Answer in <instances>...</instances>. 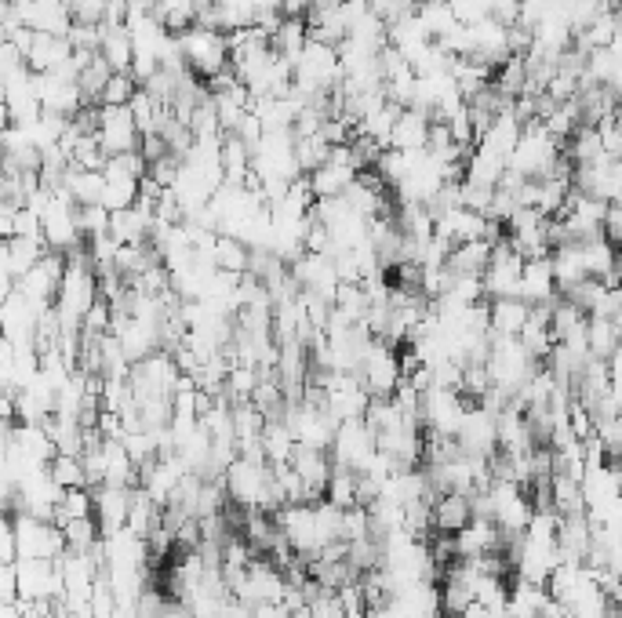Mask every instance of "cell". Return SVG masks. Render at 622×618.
<instances>
[{
    "mask_svg": "<svg viewBox=\"0 0 622 618\" xmlns=\"http://www.w3.org/2000/svg\"><path fill=\"white\" fill-rule=\"evenodd\" d=\"M342 539H346V542L375 539V535H372V513H368V506L346 509V517H342Z\"/></svg>",
    "mask_w": 622,
    "mask_h": 618,
    "instance_id": "cell-30",
    "label": "cell"
},
{
    "mask_svg": "<svg viewBox=\"0 0 622 618\" xmlns=\"http://www.w3.org/2000/svg\"><path fill=\"white\" fill-rule=\"evenodd\" d=\"M81 517H95V491L91 488H66V499H62V506L55 509V520H51V524L66 528L70 520H81Z\"/></svg>",
    "mask_w": 622,
    "mask_h": 618,
    "instance_id": "cell-20",
    "label": "cell"
},
{
    "mask_svg": "<svg viewBox=\"0 0 622 618\" xmlns=\"http://www.w3.org/2000/svg\"><path fill=\"white\" fill-rule=\"evenodd\" d=\"M182 55L190 66L193 77H201L208 84L215 73L230 70V37L222 30H208V26H193V30L179 33Z\"/></svg>",
    "mask_w": 622,
    "mask_h": 618,
    "instance_id": "cell-1",
    "label": "cell"
},
{
    "mask_svg": "<svg viewBox=\"0 0 622 618\" xmlns=\"http://www.w3.org/2000/svg\"><path fill=\"white\" fill-rule=\"evenodd\" d=\"M77 222H81L84 240L102 237V233H110L113 211H110V208H102V204H88V208H77Z\"/></svg>",
    "mask_w": 622,
    "mask_h": 618,
    "instance_id": "cell-31",
    "label": "cell"
},
{
    "mask_svg": "<svg viewBox=\"0 0 622 618\" xmlns=\"http://www.w3.org/2000/svg\"><path fill=\"white\" fill-rule=\"evenodd\" d=\"M84 331L88 335H110L113 331V302H106L99 295V302L88 309V317H84Z\"/></svg>",
    "mask_w": 622,
    "mask_h": 618,
    "instance_id": "cell-33",
    "label": "cell"
},
{
    "mask_svg": "<svg viewBox=\"0 0 622 618\" xmlns=\"http://www.w3.org/2000/svg\"><path fill=\"white\" fill-rule=\"evenodd\" d=\"M139 80L131 77V73H113L106 91H102L99 106H131V99L139 95Z\"/></svg>",
    "mask_w": 622,
    "mask_h": 618,
    "instance_id": "cell-28",
    "label": "cell"
},
{
    "mask_svg": "<svg viewBox=\"0 0 622 618\" xmlns=\"http://www.w3.org/2000/svg\"><path fill=\"white\" fill-rule=\"evenodd\" d=\"M615 124H619V128H622V106H619V110H615Z\"/></svg>",
    "mask_w": 622,
    "mask_h": 618,
    "instance_id": "cell-39",
    "label": "cell"
},
{
    "mask_svg": "<svg viewBox=\"0 0 622 618\" xmlns=\"http://www.w3.org/2000/svg\"><path fill=\"white\" fill-rule=\"evenodd\" d=\"M113 73H117V70H113L110 62L102 59V55H95V59L88 62V70L81 73V80H77V84H81V91H84V99H88V102H99Z\"/></svg>",
    "mask_w": 622,
    "mask_h": 618,
    "instance_id": "cell-26",
    "label": "cell"
},
{
    "mask_svg": "<svg viewBox=\"0 0 622 618\" xmlns=\"http://www.w3.org/2000/svg\"><path fill=\"white\" fill-rule=\"evenodd\" d=\"M66 542H70L73 553H88V549H95L102 542V524L99 517H81V520H70L66 524Z\"/></svg>",
    "mask_w": 622,
    "mask_h": 618,
    "instance_id": "cell-25",
    "label": "cell"
},
{
    "mask_svg": "<svg viewBox=\"0 0 622 618\" xmlns=\"http://www.w3.org/2000/svg\"><path fill=\"white\" fill-rule=\"evenodd\" d=\"M492 251H495L492 240H470V244H459V248L452 251V259H448V270H452L455 277H484L488 262H492Z\"/></svg>",
    "mask_w": 622,
    "mask_h": 618,
    "instance_id": "cell-18",
    "label": "cell"
},
{
    "mask_svg": "<svg viewBox=\"0 0 622 618\" xmlns=\"http://www.w3.org/2000/svg\"><path fill=\"white\" fill-rule=\"evenodd\" d=\"M139 153H142V157H146V160H150V164H157V160H161V157H168L171 146H168V139H164V135H157V131H153V135H142Z\"/></svg>",
    "mask_w": 622,
    "mask_h": 618,
    "instance_id": "cell-36",
    "label": "cell"
},
{
    "mask_svg": "<svg viewBox=\"0 0 622 618\" xmlns=\"http://www.w3.org/2000/svg\"><path fill=\"white\" fill-rule=\"evenodd\" d=\"M459 444L466 455H484V459H492L495 451H499V415H492V411L481 408V404H470L466 422H462V429H459Z\"/></svg>",
    "mask_w": 622,
    "mask_h": 618,
    "instance_id": "cell-8",
    "label": "cell"
},
{
    "mask_svg": "<svg viewBox=\"0 0 622 618\" xmlns=\"http://www.w3.org/2000/svg\"><path fill=\"white\" fill-rule=\"evenodd\" d=\"M291 277L299 284V291H310V295H321L324 302L335 306V295H339V270H335L332 255H321V251H306L302 259L291 262Z\"/></svg>",
    "mask_w": 622,
    "mask_h": 618,
    "instance_id": "cell-6",
    "label": "cell"
},
{
    "mask_svg": "<svg viewBox=\"0 0 622 618\" xmlns=\"http://www.w3.org/2000/svg\"><path fill=\"white\" fill-rule=\"evenodd\" d=\"M291 466H295V473L306 480V488L313 491V502H317L324 491H328V480H332V473H335V459L328 455V451L302 448V444H299V448H295V459H291Z\"/></svg>",
    "mask_w": 622,
    "mask_h": 618,
    "instance_id": "cell-9",
    "label": "cell"
},
{
    "mask_svg": "<svg viewBox=\"0 0 622 618\" xmlns=\"http://www.w3.org/2000/svg\"><path fill=\"white\" fill-rule=\"evenodd\" d=\"M492 371H488V364H466L462 368V397L466 400H481L484 393H492Z\"/></svg>",
    "mask_w": 622,
    "mask_h": 618,
    "instance_id": "cell-29",
    "label": "cell"
},
{
    "mask_svg": "<svg viewBox=\"0 0 622 618\" xmlns=\"http://www.w3.org/2000/svg\"><path fill=\"white\" fill-rule=\"evenodd\" d=\"M142 131L135 124L131 106H99V146L106 157H121V153L139 150Z\"/></svg>",
    "mask_w": 622,
    "mask_h": 618,
    "instance_id": "cell-5",
    "label": "cell"
},
{
    "mask_svg": "<svg viewBox=\"0 0 622 618\" xmlns=\"http://www.w3.org/2000/svg\"><path fill=\"white\" fill-rule=\"evenodd\" d=\"M128 513H131L128 488H95V517L102 524V539L128 528Z\"/></svg>",
    "mask_w": 622,
    "mask_h": 618,
    "instance_id": "cell-12",
    "label": "cell"
},
{
    "mask_svg": "<svg viewBox=\"0 0 622 618\" xmlns=\"http://www.w3.org/2000/svg\"><path fill=\"white\" fill-rule=\"evenodd\" d=\"M597 131H601V146H604V157L622 160V128H619V124H615V117L601 120V124H597Z\"/></svg>",
    "mask_w": 622,
    "mask_h": 618,
    "instance_id": "cell-35",
    "label": "cell"
},
{
    "mask_svg": "<svg viewBox=\"0 0 622 618\" xmlns=\"http://www.w3.org/2000/svg\"><path fill=\"white\" fill-rule=\"evenodd\" d=\"M466 411H470V400L462 397L459 389H430V393H422V426H426V433L459 437Z\"/></svg>",
    "mask_w": 622,
    "mask_h": 618,
    "instance_id": "cell-3",
    "label": "cell"
},
{
    "mask_svg": "<svg viewBox=\"0 0 622 618\" xmlns=\"http://www.w3.org/2000/svg\"><path fill=\"white\" fill-rule=\"evenodd\" d=\"M419 19L422 26L430 30V37H444V33L452 30L455 22V8H452V0H430V4H419Z\"/></svg>",
    "mask_w": 622,
    "mask_h": 618,
    "instance_id": "cell-24",
    "label": "cell"
},
{
    "mask_svg": "<svg viewBox=\"0 0 622 618\" xmlns=\"http://www.w3.org/2000/svg\"><path fill=\"white\" fill-rule=\"evenodd\" d=\"M557 273H553V255H539V259L524 262V280H521V299L539 306V302H553L557 295Z\"/></svg>",
    "mask_w": 622,
    "mask_h": 618,
    "instance_id": "cell-11",
    "label": "cell"
},
{
    "mask_svg": "<svg viewBox=\"0 0 622 618\" xmlns=\"http://www.w3.org/2000/svg\"><path fill=\"white\" fill-rule=\"evenodd\" d=\"M357 175H361V171L350 168V164H332V160H328V164H321L317 171H310L306 179H310V186H313V197L332 200V197H346V190L357 182Z\"/></svg>",
    "mask_w": 622,
    "mask_h": 618,
    "instance_id": "cell-14",
    "label": "cell"
},
{
    "mask_svg": "<svg viewBox=\"0 0 622 618\" xmlns=\"http://www.w3.org/2000/svg\"><path fill=\"white\" fill-rule=\"evenodd\" d=\"M375 455H379V437H375V429L368 426L364 419L342 422L339 433H335V444H332L335 466L353 469V473H364Z\"/></svg>",
    "mask_w": 622,
    "mask_h": 618,
    "instance_id": "cell-2",
    "label": "cell"
},
{
    "mask_svg": "<svg viewBox=\"0 0 622 618\" xmlns=\"http://www.w3.org/2000/svg\"><path fill=\"white\" fill-rule=\"evenodd\" d=\"M524 255L513 248L510 240H499L492 251V262L484 270V291L492 299H513L521 295V280H524Z\"/></svg>",
    "mask_w": 622,
    "mask_h": 618,
    "instance_id": "cell-4",
    "label": "cell"
},
{
    "mask_svg": "<svg viewBox=\"0 0 622 618\" xmlns=\"http://www.w3.org/2000/svg\"><path fill=\"white\" fill-rule=\"evenodd\" d=\"M361 382L372 397H393L397 393V386L404 382V371H401V357L393 353V346L375 339L372 353H368V360H364L361 368Z\"/></svg>",
    "mask_w": 622,
    "mask_h": 618,
    "instance_id": "cell-7",
    "label": "cell"
},
{
    "mask_svg": "<svg viewBox=\"0 0 622 618\" xmlns=\"http://www.w3.org/2000/svg\"><path fill=\"white\" fill-rule=\"evenodd\" d=\"M528 320H532V302H524L521 295L492 302V331H495V335H510V339H521V331H524V324H528Z\"/></svg>",
    "mask_w": 622,
    "mask_h": 618,
    "instance_id": "cell-16",
    "label": "cell"
},
{
    "mask_svg": "<svg viewBox=\"0 0 622 618\" xmlns=\"http://www.w3.org/2000/svg\"><path fill=\"white\" fill-rule=\"evenodd\" d=\"M328 153H332V146L321 139V135H306V139H295V160H299V168L310 175V171H317L321 164H328Z\"/></svg>",
    "mask_w": 622,
    "mask_h": 618,
    "instance_id": "cell-27",
    "label": "cell"
},
{
    "mask_svg": "<svg viewBox=\"0 0 622 618\" xmlns=\"http://www.w3.org/2000/svg\"><path fill=\"white\" fill-rule=\"evenodd\" d=\"M473 520V506L470 495H459V491H444L433 502V531L437 535H459V531L470 528Z\"/></svg>",
    "mask_w": 622,
    "mask_h": 618,
    "instance_id": "cell-10",
    "label": "cell"
},
{
    "mask_svg": "<svg viewBox=\"0 0 622 618\" xmlns=\"http://www.w3.org/2000/svg\"><path fill=\"white\" fill-rule=\"evenodd\" d=\"M22 593H19V571H15V564H4L0 568V600L4 604H15Z\"/></svg>",
    "mask_w": 622,
    "mask_h": 618,
    "instance_id": "cell-37",
    "label": "cell"
},
{
    "mask_svg": "<svg viewBox=\"0 0 622 618\" xmlns=\"http://www.w3.org/2000/svg\"><path fill=\"white\" fill-rule=\"evenodd\" d=\"M372 11L386 26H393V22L415 15V11H419V0H372Z\"/></svg>",
    "mask_w": 622,
    "mask_h": 618,
    "instance_id": "cell-32",
    "label": "cell"
},
{
    "mask_svg": "<svg viewBox=\"0 0 622 618\" xmlns=\"http://www.w3.org/2000/svg\"><path fill=\"white\" fill-rule=\"evenodd\" d=\"M182 164H186V160L175 157V153H168V157H161L157 164H150V179H157L164 190H171V186L179 182V175H182Z\"/></svg>",
    "mask_w": 622,
    "mask_h": 618,
    "instance_id": "cell-34",
    "label": "cell"
},
{
    "mask_svg": "<svg viewBox=\"0 0 622 618\" xmlns=\"http://www.w3.org/2000/svg\"><path fill=\"white\" fill-rule=\"evenodd\" d=\"M357 484H361V473L335 466L332 480H328V491H324V499L335 502L339 509H353L357 506Z\"/></svg>",
    "mask_w": 622,
    "mask_h": 618,
    "instance_id": "cell-22",
    "label": "cell"
},
{
    "mask_svg": "<svg viewBox=\"0 0 622 618\" xmlns=\"http://www.w3.org/2000/svg\"><path fill=\"white\" fill-rule=\"evenodd\" d=\"M139 182L135 175H128V171H121L117 164H106V193H102V208L110 211H128L139 204Z\"/></svg>",
    "mask_w": 622,
    "mask_h": 618,
    "instance_id": "cell-15",
    "label": "cell"
},
{
    "mask_svg": "<svg viewBox=\"0 0 622 618\" xmlns=\"http://www.w3.org/2000/svg\"><path fill=\"white\" fill-rule=\"evenodd\" d=\"M430 128H433V117L422 110H404L393 124V139H390V150H426V142H430Z\"/></svg>",
    "mask_w": 622,
    "mask_h": 618,
    "instance_id": "cell-13",
    "label": "cell"
},
{
    "mask_svg": "<svg viewBox=\"0 0 622 618\" xmlns=\"http://www.w3.org/2000/svg\"><path fill=\"white\" fill-rule=\"evenodd\" d=\"M608 375H612V389L615 393H622V346L612 353V360H608Z\"/></svg>",
    "mask_w": 622,
    "mask_h": 618,
    "instance_id": "cell-38",
    "label": "cell"
},
{
    "mask_svg": "<svg viewBox=\"0 0 622 618\" xmlns=\"http://www.w3.org/2000/svg\"><path fill=\"white\" fill-rule=\"evenodd\" d=\"M215 266L226 273H248L251 270V248L237 237H222L215 244Z\"/></svg>",
    "mask_w": 622,
    "mask_h": 618,
    "instance_id": "cell-21",
    "label": "cell"
},
{
    "mask_svg": "<svg viewBox=\"0 0 622 618\" xmlns=\"http://www.w3.org/2000/svg\"><path fill=\"white\" fill-rule=\"evenodd\" d=\"M99 55L110 62L117 73H131V66H135V40H131L128 26H117V30L106 26V40H102Z\"/></svg>",
    "mask_w": 622,
    "mask_h": 618,
    "instance_id": "cell-19",
    "label": "cell"
},
{
    "mask_svg": "<svg viewBox=\"0 0 622 618\" xmlns=\"http://www.w3.org/2000/svg\"><path fill=\"white\" fill-rule=\"evenodd\" d=\"M51 480L62 484V488H91L81 455H55L51 459Z\"/></svg>",
    "mask_w": 622,
    "mask_h": 618,
    "instance_id": "cell-23",
    "label": "cell"
},
{
    "mask_svg": "<svg viewBox=\"0 0 622 618\" xmlns=\"http://www.w3.org/2000/svg\"><path fill=\"white\" fill-rule=\"evenodd\" d=\"M62 190L77 200V208H88V204H102V193H106V171H88L73 164L62 179Z\"/></svg>",
    "mask_w": 622,
    "mask_h": 618,
    "instance_id": "cell-17",
    "label": "cell"
}]
</instances>
